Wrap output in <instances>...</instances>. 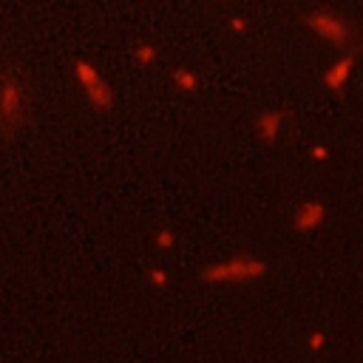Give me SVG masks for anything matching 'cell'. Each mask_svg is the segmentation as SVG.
<instances>
[{"instance_id": "3957f363", "label": "cell", "mask_w": 363, "mask_h": 363, "mask_svg": "<svg viewBox=\"0 0 363 363\" xmlns=\"http://www.w3.org/2000/svg\"><path fill=\"white\" fill-rule=\"evenodd\" d=\"M71 77L77 82V88L82 91V99L85 105L94 111V113H111L116 108V91L113 85L105 79V74L99 71V65L94 60H74L71 65Z\"/></svg>"}, {"instance_id": "9a60e30c", "label": "cell", "mask_w": 363, "mask_h": 363, "mask_svg": "<svg viewBox=\"0 0 363 363\" xmlns=\"http://www.w3.org/2000/svg\"><path fill=\"white\" fill-rule=\"evenodd\" d=\"M216 3H230V0H216Z\"/></svg>"}, {"instance_id": "5b68a950", "label": "cell", "mask_w": 363, "mask_h": 363, "mask_svg": "<svg viewBox=\"0 0 363 363\" xmlns=\"http://www.w3.org/2000/svg\"><path fill=\"white\" fill-rule=\"evenodd\" d=\"M357 57H360V48H346V51H340V54L323 68L320 85H323L329 94L340 96V94L346 91V85L352 82V74H354V68H357Z\"/></svg>"}, {"instance_id": "8992f818", "label": "cell", "mask_w": 363, "mask_h": 363, "mask_svg": "<svg viewBox=\"0 0 363 363\" xmlns=\"http://www.w3.org/2000/svg\"><path fill=\"white\" fill-rule=\"evenodd\" d=\"M284 128H286V111L284 108H258L252 113V133L261 145H278L281 136H284Z\"/></svg>"}, {"instance_id": "2e32d148", "label": "cell", "mask_w": 363, "mask_h": 363, "mask_svg": "<svg viewBox=\"0 0 363 363\" xmlns=\"http://www.w3.org/2000/svg\"><path fill=\"white\" fill-rule=\"evenodd\" d=\"M0 79H3V74H0Z\"/></svg>"}, {"instance_id": "52a82bcc", "label": "cell", "mask_w": 363, "mask_h": 363, "mask_svg": "<svg viewBox=\"0 0 363 363\" xmlns=\"http://www.w3.org/2000/svg\"><path fill=\"white\" fill-rule=\"evenodd\" d=\"M326 218H329V207L323 199H303L292 213V230L298 235H312L326 224Z\"/></svg>"}, {"instance_id": "8fae6325", "label": "cell", "mask_w": 363, "mask_h": 363, "mask_svg": "<svg viewBox=\"0 0 363 363\" xmlns=\"http://www.w3.org/2000/svg\"><path fill=\"white\" fill-rule=\"evenodd\" d=\"M303 340H306V352H312V354H320L329 346V335L323 329H309Z\"/></svg>"}, {"instance_id": "9c48e42d", "label": "cell", "mask_w": 363, "mask_h": 363, "mask_svg": "<svg viewBox=\"0 0 363 363\" xmlns=\"http://www.w3.org/2000/svg\"><path fill=\"white\" fill-rule=\"evenodd\" d=\"M145 281H147V286H150V289L162 292V289H167V286H170V272H167L162 264H150V267L145 269Z\"/></svg>"}, {"instance_id": "30bf717a", "label": "cell", "mask_w": 363, "mask_h": 363, "mask_svg": "<svg viewBox=\"0 0 363 363\" xmlns=\"http://www.w3.org/2000/svg\"><path fill=\"white\" fill-rule=\"evenodd\" d=\"M159 57H162V51H159V45H153V43H139V45L133 48V60H136L139 65H145V68L156 65Z\"/></svg>"}, {"instance_id": "7c38bea8", "label": "cell", "mask_w": 363, "mask_h": 363, "mask_svg": "<svg viewBox=\"0 0 363 363\" xmlns=\"http://www.w3.org/2000/svg\"><path fill=\"white\" fill-rule=\"evenodd\" d=\"M176 233L170 230V227H156V233H153V247L156 250H162V252H167V250H173L176 247Z\"/></svg>"}, {"instance_id": "5bb4252c", "label": "cell", "mask_w": 363, "mask_h": 363, "mask_svg": "<svg viewBox=\"0 0 363 363\" xmlns=\"http://www.w3.org/2000/svg\"><path fill=\"white\" fill-rule=\"evenodd\" d=\"M309 159H315V162H326V159H329V147L320 145V142L312 145V147H309Z\"/></svg>"}, {"instance_id": "ba28073f", "label": "cell", "mask_w": 363, "mask_h": 363, "mask_svg": "<svg viewBox=\"0 0 363 363\" xmlns=\"http://www.w3.org/2000/svg\"><path fill=\"white\" fill-rule=\"evenodd\" d=\"M170 85H173L179 94H196V91L201 88V79H199V74H196L193 68L179 65V68L170 71Z\"/></svg>"}, {"instance_id": "4fadbf2b", "label": "cell", "mask_w": 363, "mask_h": 363, "mask_svg": "<svg viewBox=\"0 0 363 363\" xmlns=\"http://www.w3.org/2000/svg\"><path fill=\"white\" fill-rule=\"evenodd\" d=\"M227 28H230L233 37H244V34L250 31V20H247L244 14H233L230 23H227Z\"/></svg>"}, {"instance_id": "277c9868", "label": "cell", "mask_w": 363, "mask_h": 363, "mask_svg": "<svg viewBox=\"0 0 363 363\" xmlns=\"http://www.w3.org/2000/svg\"><path fill=\"white\" fill-rule=\"evenodd\" d=\"M28 119V96L17 77L3 74L0 79V133L14 136Z\"/></svg>"}, {"instance_id": "6da1fadb", "label": "cell", "mask_w": 363, "mask_h": 363, "mask_svg": "<svg viewBox=\"0 0 363 363\" xmlns=\"http://www.w3.org/2000/svg\"><path fill=\"white\" fill-rule=\"evenodd\" d=\"M269 275V261L255 252H233L218 261H207L199 269V281L207 286H230V284H255Z\"/></svg>"}, {"instance_id": "7a4b0ae2", "label": "cell", "mask_w": 363, "mask_h": 363, "mask_svg": "<svg viewBox=\"0 0 363 363\" xmlns=\"http://www.w3.org/2000/svg\"><path fill=\"white\" fill-rule=\"evenodd\" d=\"M301 23H303L318 40L329 43V45L337 48V51L360 48V28H357V23H354L352 17H346L343 11H337V9H326V6L309 9V11L301 17Z\"/></svg>"}]
</instances>
